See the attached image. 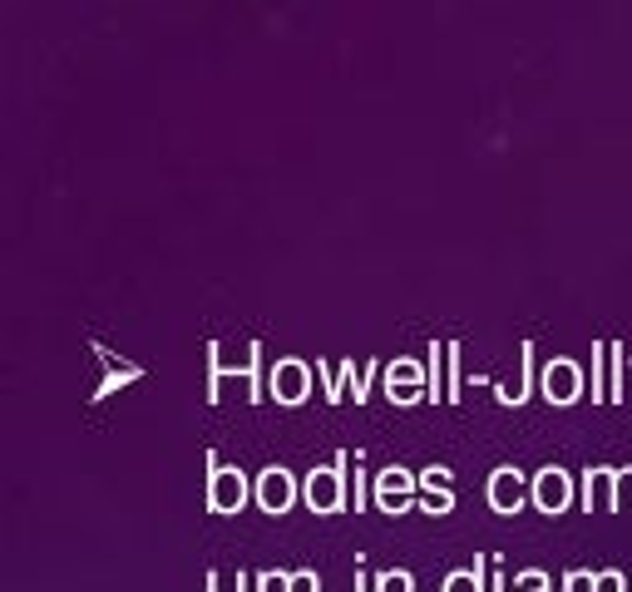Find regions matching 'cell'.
Here are the masks:
<instances>
[{
	"mask_svg": "<svg viewBox=\"0 0 632 592\" xmlns=\"http://www.w3.org/2000/svg\"><path fill=\"white\" fill-rule=\"evenodd\" d=\"M257 503H262L267 513H286L296 499V483H292V469H282V464H267L262 474H257Z\"/></svg>",
	"mask_w": 632,
	"mask_h": 592,
	"instance_id": "52a82bcc",
	"label": "cell"
},
{
	"mask_svg": "<svg viewBox=\"0 0 632 592\" xmlns=\"http://www.w3.org/2000/svg\"><path fill=\"white\" fill-rule=\"evenodd\" d=\"M425 385H430V371L420 361H391V371H385V390H391L395 405H415Z\"/></svg>",
	"mask_w": 632,
	"mask_h": 592,
	"instance_id": "ba28073f",
	"label": "cell"
},
{
	"mask_svg": "<svg viewBox=\"0 0 632 592\" xmlns=\"http://www.w3.org/2000/svg\"><path fill=\"white\" fill-rule=\"evenodd\" d=\"M375 588H381V592H410V572L391 568V572H381V578H375Z\"/></svg>",
	"mask_w": 632,
	"mask_h": 592,
	"instance_id": "4fadbf2b",
	"label": "cell"
},
{
	"mask_svg": "<svg viewBox=\"0 0 632 592\" xmlns=\"http://www.w3.org/2000/svg\"><path fill=\"white\" fill-rule=\"evenodd\" d=\"M207 503L217 513H237L247 503V474L237 464H213V474H207Z\"/></svg>",
	"mask_w": 632,
	"mask_h": 592,
	"instance_id": "7a4b0ae2",
	"label": "cell"
},
{
	"mask_svg": "<svg viewBox=\"0 0 632 592\" xmlns=\"http://www.w3.org/2000/svg\"><path fill=\"white\" fill-rule=\"evenodd\" d=\"M539 385H543V395H549L553 405H573V400H578V390H583L578 361H568V355H553V361L543 365Z\"/></svg>",
	"mask_w": 632,
	"mask_h": 592,
	"instance_id": "5b68a950",
	"label": "cell"
},
{
	"mask_svg": "<svg viewBox=\"0 0 632 592\" xmlns=\"http://www.w3.org/2000/svg\"><path fill=\"white\" fill-rule=\"evenodd\" d=\"M618 499V469H608V464H598V469H588V479H583V503H608Z\"/></svg>",
	"mask_w": 632,
	"mask_h": 592,
	"instance_id": "30bf717a",
	"label": "cell"
},
{
	"mask_svg": "<svg viewBox=\"0 0 632 592\" xmlns=\"http://www.w3.org/2000/svg\"><path fill=\"white\" fill-rule=\"evenodd\" d=\"M519 588H549V572H539V568L519 572Z\"/></svg>",
	"mask_w": 632,
	"mask_h": 592,
	"instance_id": "ac0fdd59",
	"label": "cell"
},
{
	"mask_svg": "<svg viewBox=\"0 0 632 592\" xmlns=\"http://www.w3.org/2000/svg\"><path fill=\"white\" fill-rule=\"evenodd\" d=\"M519 592H543V588H519Z\"/></svg>",
	"mask_w": 632,
	"mask_h": 592,
	"instance_id": "d6986e66",
	"label": "cell"
},
{
	"mask_svg": "<svg viewBox=\"0 0 632 592\" xmlns=\"http://www.w3.org/2000/svg\"><path fill=\"white\" fill-rule=\"evenodd\" d=\"M489 503L499 513H514L523 503V469H514V464H504V469L489 474Z\"/></svg>",
	"mask_w": 632,
	"mask_h": 592,
	"instance_id": "9c48e42d",
	"label": "cell"
},
{
	"mask_svg": "<svg viewBox=\"0 0 632 592\" xmlns=\"http://www.w3.org/2000/svg\"><path fill=\"white\" fill-rule=\"evenodd\" d=\"M444 592H484V582H479V558H474L470 568L450 572V578H444Z\"/></svg>",
	"mask_w": 632,
	"mask_h": 592,
	"instance_id": "8fae6325",
	"label": "cell"
},
{
	"mask_svg": "<svg viewBox=\"0 0 632 592\" xmlns=\"http://www.w3.org/2000/svg\"><path fill=\"white\" fill-rule=\"evenodd\" d=\"M257 588H262V592H292V572H262Z\"/></svg>",
	"mask_w": 632,
	"mask_h": 592,
	"instance_id": "2e32d148",
	"label": "cell"
},
{
	"mask_svg": "<svg viewBox=\"0 0 632 592\" xmlns=\"http://www.w3.org/2000/svg\"><path fill=\"white\" fill-rule=\"evenodd\" d=\"M341 464H346V454H336V464H321V469H312L306 474V503H312L316 513H331V509H341V499H346V483H341Z\"/></svg>",
	"mask_w": 632,
	"mask_h": 592,
	"instance_id": "6da1fadb",
	"label": "cell"
},
{
	"mask_svg": "<svg viewBox=\"0 0 632 592\" xmlns=\"http://www.w3.org/2000/svg\"><path fill=\"white\" fill-rule=\"evenodd\" d=\"M425 513H450L454 509V493L450 489H425Z\"/></svg>",
	"mask_w": 632,
	"mask_h": 592,
	"instance_id": "5bb4252c",
	"label": "cell"
},
{
	"mask_svg": "<svg viewBox=\"0 0 632 592\" xmlns=\"http://www.w3.org/2000/svg\"><path fill=\"white\" fill-rule=\"evenodd\" d=\"M420 489H450V469H444V464L420 469Z\"/></svg>",
	"mask_w": 632,
	"mask_h": 592,
	"instance_id": "9a60e30c",
	"label": "cell"
},
{
	"mask_svg": "<svg viewBox=\"0 0 632 592\" xmlns=\"http://www.w3.org/2000/svg\"><path fill=\"white\" fill-rule=\"evenodd\" d=\"M533 503H539L543 513H563L568 509V499H573V479H568V469L563 464H543L539 474H533Z\"/></svg>",
	"mask_w": 632,
	"mask_h": 592,
	"instance_id": "8992f818",
	"label": "cell"
},
{
	"mask_svg": "<svg viewBox=\"0 0 632 592\" xmlns=\"http://www.w3.org/2000/svg\"><path fill=\"white\" fill-rule=\"evenodd\" d=\"M415 483H420V474H410L405 464H385L381 474H375V503H381L385 513H400L410 509V493Z\"/></svg>",
	"mask_w": 632,
	"mask_h": 592,
	"instance_id": "277c9868",
	"label": "cell"
},
{
	"mask_svg": "<svg viewBox=\"0 0 632 592\" xmlns=\"http://www.w3.org/2000/svg\"><path fill=\"white\" fill-rule=\"evenodd\" d=\"M312 361H296V355H286V361L272 365V395L282 405H302L306 395H312Z\"/></svg>",
	"mask_w": 632,
	"mask_h": 592,
	"instance_id": "3957f363",
	"label": "cell"
},
{
	"mask_svg": "<svg viewBox=\"0 0 632 592\" xmlns=\"http://www.w3.org/2000/svg\"><path fill=\"white\" fill-rule=\"evenodd\" d=\"M618 503H632V464L618 469V499H612V509H618Z\"/></svg>",
	"mask_w": 632,
	"mask_h": 592,
	"instance_id": "e0dca14e",
	"label": "cell"
},
{
	"mask_svg": "<svg viewBox=\"0 0 632 592\" xmlns=\"http://www.w3.org/2000/svg\"><path fill=\"white\" fill-rule=\"evenodd\" d=\"M563 592H598V572H583V568H573L568 578H563Z\"/></svg>",
	"mask_w": 632,
	"mask_h": 592,
	"instance_id": "7c38bea8",
	"label": "cell"
}]
</instances>
